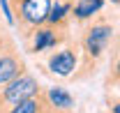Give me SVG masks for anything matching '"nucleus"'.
<instances>
[{
    "label": "nucleus",
    "mask_w": 120,
    "mask_h": 113,
    "mask_svg": "<svg viewBox=\"0 0 120 113\" xmlns=\"http://www.w3.org/2000/svg\"><path fill=\"white\" fill-rule=\"evenodd\" d=\"M9 5H12V14L16 21L14 28L28 35L32 28L46 23L53 0H9Z\"/></svg>",
    "instance_id": "1"
},
{
    "label": "nucleus",
    "mask_w": 120,
    "mask_h": 113,
    "mask_svg": "<svg viewBox=\"0 0 120 113\" xmlns=\"http://www.w3.org/2000/svg\"><path fill=\"white\" fill-rule=\"evenodd\" d=\"M39 92H42L39 81L32 74L23 72L14 81H9L5 88H0V113H7L9 109H14L16 104H21V102H26L30 97H37Z\"/></svg>",
    "instance_id": "2"
},
{
    "label": "nucleus",
    "mask_w": 120,
    "mask_h": 113,
    "mask_svg": "<svg viewBox=\"0 0 120 113\" xmlns=\"http://www.w3.org/2000/svg\"><path fill=\"white\" fill-rule=\"evenodd\" d=\"M23 72H26V60L19 53L16 39L7 30H0V88H5Z\"/></svg>",
    "instance_id": "3"
},
{
    "label": "nucleus",
    "mask_w": 120,
    "mask_h": 113,
    "mask_svg": "<svg viewBox=\"0 0 120 113\" xmlns=\"http://www.w3.org/2000/svg\"><path fill=\"white\" fill-rule=\"evenodd\" d=\"M113 23L106 21V19H97L92 21L88 28L83 30V37H81V46L86 51V56L90 60H99L104 56V51L109 49V44L113 42Z\"/></svg>",
    "instance_id": "4"
},
{
    "label": "nucleus",
    "mask_w": 120,
    "mask_h": 113,
    "mask_svg": "<svg viewBox=\"0 0 120 113\" xmlns=\"http://www.w3.org/2000/svg\"><path fill=\"white\" fill-rule=\"evenodd\" d=\"M26 39H28V49L30 53H44V51H51V49H56L60 46L62 42H67V28H56V26H37V28H32L26 35Z\"/></svg>",
    "instance_id": "5"
},
{
    "label": "nucleus",
    "mask_w": 120,
    "mask_h": 113,
    "mask_svg": "<svg viewBox=\"0 0 120 113\" xmlns=\"http://www.w3.org/2000/svg\"><path fill=\"white\" fill-rule=\"evenodd\" d=\"M46 67H49V72H53L58 76H72L79 69V51L72 46H62L56 53L49 56Z\"/></svg>",
    "instance_id": "6"
},
{
    "label": "nucleus",
    "mask_w": 120,
    "mask_h": 113,
    "mask_svg": "<svg viewBox=\"0 0 120 113\" xmlns=\"http://www.w3.org/2000/svg\"><path fill=\"white\" fill-rule=\"evenodd\" d=\"M42 95H44L46 104L51 106V109H56L60 113H67V111H74V97H72V92L67 90V88H46L42 90Z\"/></svg>",
    "instance_id": "7"
},
{
    "label": "nucleus",
    "mask_w": 120,
    "mask_h": 113,
    "mask_svg": "<svg viewBox=\"0 0 120 113\" xmlns=\"http://www.w3.org/2000/svg\"><path fill=\"white\" fill-rule=\"evenodd\" d=\"M72 5H74V0H53L46 23H49V26H56V28H69Z\"/></svg>",
    "instance_id": "8"
},
{
    "label": "nucleus",
    "mask_w": 120,
    "mask_h": 113,
    "mask_svg": "<svg viewBox=\"0 0 120 113\" xmlns=\"http://www.w3.org/2000/svg\"><path fill=\"white\" fill-rule=\"evenodd\" d=\"M106 0H74L72 5V16L76 21H90L104 9Z\"/></svg>",
    "instance_id": "9"
},
{
    "label": "nucleus",
    "mask_w": 120,
    "mask_h": 113,
    "mask_svg": "<svg viewBox=\"0 0 120 113\" xmlns=\"http://www.w3.org/2000/svg\"><path fill=\"white\" fill-rule=\"evenodd\" d=\"M109 85L120 88V37L113 42V51H111V65H109V76H106Z\"/></svg>",
    "instance_id": "10"
},
{
    "label": "nucleus",
    "mask_w": 120,
    "mask_h": 113,
    "mask_svg": "<svg viewBox=\"0 0 120 113\" xmlns=\"http://www.w3.org/2000/svg\"><path fill=\"white\" fill-rule=\"evenodd\" d=\"M44 106H46V99H44V95L39 92L37 97H30V99H26V102H21V104H16L14 109H9L7 113H42Z\"/></svg>",
    "instance_id": "11"
},
{
    "label": "nucleus",
    "mask_w": 120,
    "mask_h": 113,
    "mask_svg": "<svg viewBox=\"0 0 120 113\" xmlns=\"http://www.w3.org/2000/svg\"><path fill=\"white\" fill-rule=\"evenodd\" d=\"M0 9H2V14H5V23H7L9 28H14L16 21H14V14H12V5H9V0H0Z\"/></svg>",
    "instance_id": "12"
},
{
    "label": "nucleus",
    "mask_w": 120,
    "mask_h": 113,
    "mask_svg": "<svg viewBox=\"0 0 120 113\" xmlns=\"http://www.w3.org/2000/svg\"><path fill=\"white\" fill-rule=\"evenodd\" d=\"M111 113H120V102H113L111 104Z\"/></svg>",
    "instance_id": "13"
},
{
    "label": "nucleus",
    "mask_w": 120,
    "mask_h": 113,
    "mask_svg": "<svg viewBox=\"0 0 120 113\" xmlns=\"http://www.w3.org/2000/svg\"><path fill=\"white\" fill-rule=\"evenodd\" d=\"M42 113H60V111H56V109H51V106L46 104V106H44V111H42Z\"/></svg>",
    "instance_id": "14"
},
{
    "label": "nucleus",
    "mask_w": 120,
    "mask_h": 113,
    "mask_svg": "<svg viewBox=\"0 0 120 113\" xmlns=\"http://www.w3.org/2000/svg\"><path fill=\"white\" fill-rule=\"evenodd\" d=\"M67 113H72V111H67Z\"/></svg>",
    "instance_id": "15"
},
{
    "label": "nucleus",
    "mask_w": 120,
    "mask_h": 113,
    "mask_svg": "<svg viewBox=\"0 0 120 113\" xmlns=\"http://www.w3.org/2000/svg\"><path fill=\"white\" fill-rule=\"evenodd\" d=\"M0 30H2V28H0Z\"/></svg>",
    "instance_id": "16"
}]
</instances>
